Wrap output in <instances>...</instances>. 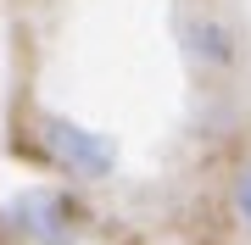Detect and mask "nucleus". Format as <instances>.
Returning <instances> with one entry per match:
<instances>
[{
    "label": "nucleus",
    "mask_w": 251,
    "mask_h": 245,
    "mask_svg": "<svg viewBox=\"0 0 251 245\" xmlns=\"http://www.w3.org/2000/svg\"><path fill=\"white\" fill-rule=\"evenodd\" d=\"M45 151L62 167H73L78 178H106L112 162H117V151H112L106 134H90V128H78V123H67V117H50L45 123Z\"/></svg>",
    "instance_id": "obj_1"
},
{
    "label": "nucleus",
    "mask_w": 251,
    "mask_h": 245,
    "mask_svg": "<svg viewBox=\"0 0 251 245\" xmlns=\"http://www.w3.org/2000/svg\"><path fill=\"white\" fill-rule=\"evenodd\" d=\"M184 45H190L196 62H212V67H229V62H234V34H229L218 17L190 22V28H184Z\"/></svg>",
    "instance_id": "obj_3"
},
{
    "label": "nucleus",
    "mask_w": 251,
    "mask_h": 245,
    "mask_svg": "<svg viewBox=\"0 0 251 245\" xmlns=\"http://www.w3.org/2000/svg\"><path fill=\"white\" fill-rule=\"evenodd\" d=\"M6 223L39 245H67L73 240V200L56 190H23L6 206Z\"/></svg>",
    "instance_id": "obj_2"
},
{
    "label": "nucleus",
    "mask_w": 251,
    "mask_h": 245,
    "mask_svg": "<svg viewBox=\"0 0 251 245\" xmlns=\"http://www.w3.org/2000/svg\"><path fill=\"white\" fill-rule=\"evenodd\" d=\"M234 200H240V218L251 223V167L240 173V190H234Z\"/></svg>",
    "instance_id": "obj_4"
}]
</instances>
